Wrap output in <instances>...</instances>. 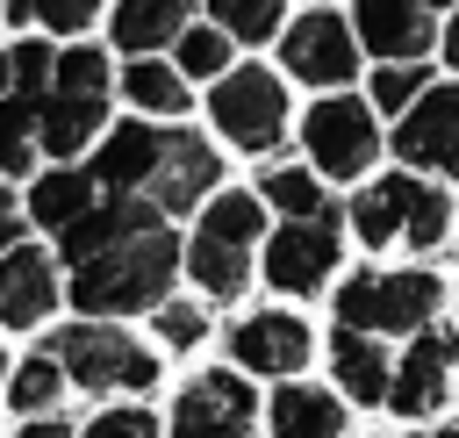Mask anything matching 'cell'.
Segmentation results:
<instances>
[{
	"instance_id": "6da1fadb",
	"label": "cell",
	"mask_w": 459,
	"mask_h": 438,
	"mask_svg": "<svg viewBox=\"0 0 459 438\" xmlns=\"http://www.w3.org/2000/svg\"><path fill=\"white\" fill-rule=\"evenodd\" d=\"M172 266H179V244H172V230H158V223H151V230H136V237L108 244V251H93V258H79L72 302H79L86 316H129V309H158V302H165Z\"/></svg>"
},
{
	"instance_id": "7a4b0ae2",
	"label": "cell",
	"mask_w": 459,
	"mask_h": 438,
	"mask_svg": "<svg viewBox=\"0 0 459 438\" xmlns=\"http://www.w3.org/2000/svg\"><path fill=\"white\" fill-rule=\"evenodd\" d=\"M351 230H359L366 251H387V244L437 251L445 230H452V208H445V194H437L423 172H387V180H373V187L351 201Z\"/></svg>"
},
{
	"instance_id": "3957f363",
	"label": "cell",
	"mask_w": 459,
	"mask_h": 438,
	"mask_svg": "<svg viewBox=\"0 0 459 438\" xmlns=\"http://www.w3.org/2000/svg\"><path fill=\"white\" fill-rule=\"evenodd\" d=\"M258 201H265V194H215L208 215H201V230H194V244H186V266H194V280H201L215 302L244 294V280H251Z\"/></svg>"
},
{
	"instance_id": "277c9868",
	"label": "cell",
	"mask_w": 459,
	"mask_h": 438,
	"mask_svg": "<svg viewBox=\"0 0 459 438\" xmlns=\"http://www.w3.org/2000/svg\"><path fill=\"white\" fill-rule=\"evenodd\" d=\"M437 294H445V280L423 273V266H402V273H359V280L337 287V323L402 337V330H423V323L437 316Z\"/></svg>"
},
{
	"instance_id": "5b68a950",
	"label": "cell",
	"mask_w": 459,
	"mask_h": 438,
	"mask_svg": "<svg viewBox=\"0 0 459 438\" xmlns=\"http://www.w3.org/2000/svg\"><path fill=\"white\" fill-rule=\"evenodd\" d=\"M208 115H215V129H222L230 144H244V151H273V144L287 136V93H280V79L258 72V65L222 72Z\"/></svg>"
},
{
	"instance_id": "8992f818",
	"label": "cell",
	"mask_w": 459,
	"mask_h": 438,
	"mask_svg": "<svg viewBox=\"0 0 459 438\" xmlns=\"http://www.w3.org/2000/svg\"><path fill=\"white\" fill-rule=\"evenodd\" d=\"M57 359H65V373H72L79 388H151V381H158V359H151L136 337L108 330V323H72V330H57Z\"/></svg>"
},
{
	"instance_id": "52a82bcc",
	"label": "cell",
	"mask_w": 459,
	"mask_h": 438,
	"mask_svg": "<svg viewBox=\"0 0 459 438\" xmlns=\"http://www.w3.org/2000/svg\"><path fill=\"white\" fill-rule=\"evenodd\" d=\"M301 144H308L316 172H330V180H359V172L373 165V151H380V129H373V108H366V101L330 93V101L308 108Z\"/></svg>"
},
{
	"instance_id": "ba28073f",
	"label": "cell",
	"mask_w": 459,
	"mask_h": 438,
	"mask_svg": "<svg viewBox=\"0 0 459 438\" xmlns=\"http://www.w3.org/2000/svg\"><path fill=\"white\" fill-rule=\"evenodd\" d=\"M337 251H344V237H337V215H330V208L287 215V230L265 244V280H273L280 294H316V287L337 273Z\"/></svg>"
},
{
	"instance_id": "9c48e42d",
	"label": "cell",
	"mask_w": 459,
	"mask_h": 438,
	"mask_svg": "<svg viewBox=\"0 0 459 438\" xmlns=\"http://www.w3.org/2000/svg\"><path fill=\"white\" fill-rule=\"evenodd\" d=\"M280 57H287V72L294 79H308V86H344L351 72H359V29H344L337 14H301V22H287V36H280Z\"/></svg>"
},
{
	"instance_id": "30bf717a",
	"label": "cell",
	"mask_w": 459,
	"mask_h": 438,
	"mask_svg": "<svg viewBox=\"0 0 459 438\" xmlns=\"http://www.w3.org/2000/svg\"><path fill=\"white\" fill-rule=\"evenodd\" d=\"M394 151H402V165L459 172V86H423V93L402 108Z\"/></svg>"
},
{
	"instance_id": "8fae6325",
	"label": "cell",
	"mask_w": 459,
	"mask_h": 438,
	"mask_svg": "<svg viewBox=\"0 0 459 438\" xmlns=\"http://www.w3.org/2000/svg\"><path fill=\"white\" fill-rule=\"evenodd\" d=\"M251 409L258 395L237 373H201L172 409V438H251Z\"/></svg>"
},
{
	"instance_id": "7c38bea8",
	"label": "cell",
	"mask_w": 459,
	"mask_h": 438,
	"mask_svg": "<svg viewBox=\"0 0 459 438\" xmlns=\"http://www.w3.org/2000/svg\"><path fill=\"white\" fill-rule=\"evenodd\" d=\"M230 352H237L244 373H301L308 352H316V337H308L301 316H287V309H258V316H244V323L230 330Z\"/></svg>"
},
{
	"instance_id": "4fadbf2b",
	"label": "cell",
	"mask_w": 459,
	"mask_h": 438,
	"mask_svg": "<svg viewBox=\"0 0 459 438\" xmlns=\"http://www.w3.org/2000/svg\"><path fill=\"white\" fill-rule=\"evenodd\" d=\"M452 366H459V337L452 330H437V323H423L416 330V345H409V359L394 366V409L402 416H430L445 395H452Z\"/></svg>"
},
{
	"instance_id": "5bb4252c",
	"label": "cell",
	"mask_w": 459,
	"mask_h": 438,
	"mask_svg": "<svg viewBox=\"0 0 459 438\" xmlns=\"http://www.w3.org/2000/svg\"><path fill=\"white\" fill-rule=\"evenodd\" d=\"M222 180V158L194 136V129H165V158H158V180H151V201L165 208V215H179V208H194L208 187Z\"/></svg>"
},
{
	"instance_id": "9a60e30c",
	"label": "cell",
	"mask_w": 459,
	"mask_h": 438,
	"mask_svg": "<svg viewBox=\"0 0 459 438\" xmlns=\"http://www.w3.org/2000/svg\"><path fill=\"white\" fill-rule=\"evenodd\" d=\"M330 373H337V388H344L351 402H366V409L394 395V366H387V352H380V330L344 323V330L330 337Z\"/></svg>"
},
{
	"instance_id": "2e32d148",
	"label": "cell",
	"mask_w": 459,
	"mask_h": 438,
	"mask_svg": "<svg viewBox=\"0 0 459 438\" xmlns=\"http://www.w3.org/2000/svg\"><path fill=\"white\" fill-rule=\"evenodd\" d=\"M359 43L373 57H423L430 50V14L423 0H359Z\"/></svg>"
},
{
	"instance_id": "e0dca14e",
	"label": "cell",
	"mask_w": 459,
	"mask_h": 438,
	"mask_svg": "<svg viewBox=\"0 0 459 438\" xmlns=\"http://www.w3.org/2000/svg\"><path fill=\"white\" fill-rule=\"evenodd\" d=\"M57 302V273L43 251L29 244H7L0 251V323H43Z\"/></svg>"
},
{
	"instance_id": "ac0fdd59",
	"label": "cell",
	"mask_w": 459,
	"mask_h": 438,
	"mask_svg": "<svg viewBox=\"0 0 459 438\" xmlns=\"http://www.w3.org/2000/svg\"><path fill=\"white\" fill-rule=\"evenodd\" d=\"M158 158H165V129L122 122V129L100 144V158H93V180H100L108 194H136V187H151V180H158Z\"/></svg>"
},
{
	"instance_id": "d6986e66",
	"label": "cell",
	"mask_w": 459,
	"mask_h": 438,
	"mask_svg": "<svg viewBox=\"0 0 459 438\" xmlns=\"http://www.w3.org/2000/svg\"><path fill=\"white\" fill-rule=\"evenodd\" d=\"M165 208L158 201H136V194H115L108 208H86L79 223H65L57 237H65V258L79 266V258H93V251H108V244H122V237H136V230H151Z\"/></svg>"
},
{
	"instance_id": "ffe728a7",
	"label": "cell",
	"mask_w": 459,
	"mask_h": 438,
	"mask_svg": "<svg viewBox=\"0 0 459 438\" xmlns=\"http://www.w3.org/2000/svg\"><path fill=\"white\" fill-rule=\"evenodd\" d=\"M100 115H108V93H72V86H50V93L36 101V144H43L50 158H72V151L100 129Z\"/></svg>"
},
{
	"instance_id": "44dd1931",
	"label": "cell",
	"mask_w": 459,
	"mask_h": 438,
	"mask_svg": "<svg viewBox=\"0 0 459 438\" xmlns=\"http://www.w3.org/2000/svg\"><path fill=\"white\" fill-rule=\"evenodd\" d=\"M273 438H344V402L323 388H280L273 395Z\"/></svg>"
},
{
	"instance_id": "7402d4cb",
	"label": "cell",
	"mask_w": 459,
	"mask_h": 438,
	"mask_svg": "<svg viewBox=\"0 0 459 438\" xmlns=\"http://www.w3.org/2000/svg\"><path fill=\"white\" fill-rule=\"evenodd\" d=\"M194 0H115V43L122 50H158L186 29Z\"/></svg>"
},
{
	"instance_id": "603a6c76",
	"label": "cell",
	"mask_w": 459,
	"mask_h": 438,
	"mask_svg": "<svg viewBox=\"0 0 459 438\" xmlns=\"http://www.w3.org/2000/svg\"><path fill=\"white\" fill-rule=\"evenodd\" d=\"M86 208H93V180H86V172H50V180H36V194H29V215H36L43 230L79 223Z\"/></svg>"
},
{
	"instance_id": "cb8c5ba5",
	"label": "cell",
	"mask_w": 459,
	"mask_h": 438,
	"mask_svg": "<svg viewBox=\"0 0 459 438\" xmlns=\"http://www.w3.org/2000/svg\"><path fill=\"white\" fill-rule=\"evenodd\" d=\"M122 93H129L136 108H151V115H179V108H186V79H179L172 65H158V57H136V65L122 72Z\"/></svg>"
},
{
	"instance_id": "d4e9b609",
	"label": "cell",
	"mask_w": 459,
	"mask_h": 438,
	"mask_svg": "<svg viewBox=\"0 0 459 438\" xmlns=\"http://www.w3.org/2000/svg\"><path fill=\"white\" fill-rule=\"evenodd\" d=\"M258 194H265L280 215H316V208H323V187H316V172H301V165H273Z\"/></svg>"
},
{
	"instance_id": "484cf974",
	"label": "cell",
	"mask_w": 459,
	"mask_h": 438,
	"mask_svg": "<svg viewBox=\"0 0 459 438\" xmlns=\"http://www.w3.org/2000/svg\"><path fill=\"white\" fill-rule=\"evenodd\" d=\"M36 151V101H0V172H22Z\"/></svg>"
},
{
	"instance_id": "4316f807",
	"label": "cell",
	"mask_w": 459,
	"mask_h": 438,
	"mask_svg": "<svg viewBox=\"0 0 459 438\" xmlns=\"http://www.w3.org/2000/svg\"><path fill=\"white\" fill-rule=\"evenodd\" d=\"M179 72L222 79L230 72V29H179Z\"/></svg>"
},
{
	"instance_id": "83f0119b",
	"label": "cell",
	"mask_w": 459,
	"mask_h": 438,
	"mask_svg": "<svg viewBox=\"0 0 459 438\" xmlns=\"http://www.w3.org/2000/svg\"><path fill=\"white\" fill-rule=\"evenodd\" d=\"M208 7H215V22H222L230 36L265 43V36L280 29V7H287V0H208Z\"/></svg>"
},
{
	"instance_id": "f1b7e54d",
	"label": "cell",
	"mask_w": 459,
	"mask_h": 438,
	"mask_svg": "<svg viewBox=\"0 0 459 438\" xmlns=\"http://www.w3.org/2000/svg\"><path fill=\"white\" fill-rule=\"evenodd\" d=\"M423 86H430V72H423L416 57H394V65L373 72V108H409Z\"/></svg>"
},
{
	"instance_id": "f546056e",
	"label": "cell",
	"mask_w": 459,
	"mask_h": 438,
	"mask_svg": "<svg viewBox=\"0 0 459 438\" xmlns=\"http://www.w3.org/2000/svg\"><path fill=\"white\" fill-rule=\"evenodd\" d=\"M7 14H14V22L36 14L43 29H65V36H72V29H86V22L100 14V0H7Z\"/></svg>"
},
{
	"instance_id": "4dcf8cb0",
	"label": "cell",
	"mask_w": 459,
	"mask_h": 438,
	"mask_svg": "<svg viewBox=\"0 0 459 438\" xmlns=\"http://www.w3.org/2000/svg\"><path fill=\"white\" fill-rule=\"evenodd\" d=\"M57 79V50L50 43H14V93L22 101H43Z\"/></svg>"
},
{
	"instance_id": "1f68e13d",
	"label": "cell",
	"mask_w": 459,
	"mask_h": 438,
	"mask_svg": "<svg viewBox=\"0 0 459 438\" xmlns=\"http://www.w3.org/2000/svg\"><path fill=\"white\" fill-rule=\"evenodd\" d=\"M57 388H65V373H57V359H29L22 373H14V409H50L57 402Z\"/></svg>"
},
{
	"instance_id": "d6a6232c",
	"label": "cell",
	"mask_w": 459,
	"mask_h": 438,
	"mask_svg": "<svg viewBox=\"0 0 459 438\" xmlns=\"http://www.w3.org/2000/svg\"><path fill=\"white\" fill-rule=\"evenodd\" d=\"M50 86H72V93H108V57H100V50H65Z\"/></svg>"
},
{
	"instance_id": "836d02e7",
	"label": "cell",
	"mask_w": 459,
	"mask_h": 438,
	"mask_svg": "<svg viewBox=\"0 0 459 438\" xmlns=\"http://www.w3.org/2000/svg\"><path fill=\"white\" fill-rule=\"evenodd\" d=\"M201 309H186V302H158V337L172 345V352H186V345H201Z\"/></svg>"
},
{
	"instance_id": "e575fe53",
	"label": "cell",
	"mask_w": 459,
	"mask_h": 438,
	"mask_svg": "<svg viewBox=\"0 0 459 438\" xmlns=\"http://www.w3.org/2000/svg\"><path fill=\"white\" fill-rule=\"evenodd\" d=\"M86 438H158V416L151 409H108V416H93Z\"/></svg>"
},
{
	"instance_id": "d590c367",
	"label": "cell",
	"mask_w": 459,
	"mask_h": 438,
	"mask_svg": "<svg viewBox=\"0 0 459 438\" xmlns=\"http://www.w3.org/2000/svg\"><path fill=\"white\" fill-rule=\"evenodd\" d=\"M22 237V215H14V201H7V187H0V251Z\"/></svg>"
},
{
	"instance_id": "8d00e7d4",
	"label": "cell",
	"mask_w": 459,
	"mask_h": 438,
	"mask_svg": "<svg viewBox=\"0 0 459 438\" xmlns=\"http://www.w3.org/2000/svg\"><path fill=\"white\" fill-rule=\"evenodd\" d=\"M445 65H452V72H459V14H452V22H445Z\"/></svg>"
},
{
	"instance_id": "74e56055",
	"label": "cell",
	"mask_w": 459,
	"mask_h": 438,
	"mask_svg": "<svg viewBox=\"0 0 459 438\" xmlns=\"http://www.w3.org/2000/svg\"><path fill=\"white\" fill-rule=\"evenodd\" d=\"M7 86H14V57H0V101H7Z\"/></svg>"
},
{
	"instance_id": "f35d334b",
	"label": "cell",
	"mask_w": 459,
	"mask_h": 438,
	"mask_svg": "<svg viewBox=\"0 0 459 438\" xmlns=\"http://www.w3.org/2000/svg\"><path fill=\"white\" fill-rule=\"evenodd\" d=\"M22 438H65V424H36V431H22Z\"/></svg>"
},
{
	"instance_id": "ab89813d",
	"label": "cell",
	"mask_w": 459,
	"mask_h": 438,
	"mask_svg": "<svg viewBox=\"0 0 459 438\" xmlns=\"http://www.w3.org/2000/svg\"><path fill=\"white\" fill-rule=\"evenodd\" d=\"M409 438H459V424H445V431H409Z\"/></svg>"
},
{
	"instance_id": "60d3db41",
	"label": "cell",
	"mask_w": 459,
	"mask_h": 438,
	"mask_svg": "<svg viewBox=\"0 0 459 438\" xmlns=\"http://www.w3.org/2000/svg\"><path fill=\"white\" fill-rule=\"evenodd\" d=\"M423 7H452V0H423Z\"/></svg>"
}]
</instances>
